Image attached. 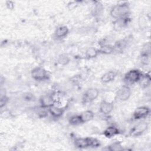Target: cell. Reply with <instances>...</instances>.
<instances>
[{"label": "cell", "mask_w": 151, "mask_h": 151, "mask_svg": "<svg viewBox=\"0 0 151 151\" xmlns=\"http://www.w3.org/2000/svg\"><path fill=\"white\" fill-rule=\"evenodd\" d=\"M110 15L115 19L129 17L130 14V5L127 2H123L114 5L110 10Z\"/></svg>", "instance_id": "obj_1"}, {"label": "cell", "mask_w": 151, "mask_h": 151, "mask_svg": "<svg viewBox=\"0 0 151 151\" xmlns=\"http://www.w3.org/2000/svg\"><path fill=\"white\" fill-rule=\"evenodd\" d=\"M74 144L76 147L79 149L97 147L100 146V142L98 139L91 137L76 138L74 141Z\"/></svg>", "instance_id": "obj_2"}, {"label": "cell", "mask_w": 151, "mask_h": 151, "mask_svg": "<svg viewBox=\"0 0 151 151\" xmlns=\"http://www.w3.org/2000/svg\"><path fill=\"white\" fill-rule=\"evenodd\" d=\"M143 73L137 69H132L128 71L124 77V81L127 84H134L139 82Z\"/></svg>", "instance_id": "obj_3"}, {"label": "cell", "mask_w": 151, "mask_h": 151, "mask_svg": "<svg viewBox=\"0 0 151 151\" xmlns=\"http://www.w3.org/2000/svg\"><path fill=\"white\" fill-rule=\"evenodd\" d=\"M32 78L36 81H44L49 78V74L47 71L41 67H36L31 71Z\"/></svg>", "instance_id": "obj_4"}, {"label": "cell", "mask_w": 151, "mask_h": 151, "mask_svg": "<svg viewBox=\"0 0 151 151\" xmlns=\"http://www.w3.org/2000/svg\"><path fill=\"white\" fill-rule=\"evenodd\" d=\"M148 129V124L146 122H140L133 126L129 132L132 137H138L145 133Z\"/></svg>", "instance_id": "obj_5"}, {"label": "cell", "mask_w": 151, "mask_h": 151, "mask_svg": "<svg viewBox=\"0 0 151 151\" xmlns=\"http://www.w3.org/2000/svg\"><path fill=\"white\" fill-rule=\"evenodd\" d=\"M132 94V90L127 85L121 86L116 92V96L119 100L124 101L129 99Z\"/></svg>", "instance_id": "obj_6"}, {"label": "cell", "mask_w": 151, "mask_h": 151, "mask_svg": "<svg viewBox=\"0 0 151 151\" xmlns=\"http://www.w3.org/2000/svg\"><path fill=\"white\" fill-rule=\"evenodd\" d=\"M150 109L147 106H140L134 111L133 117L137 120L146 118L150 114Z\"/></svg>", "instance_id": "obj_7"}, {"label": "cell", "mask_w": 151, "mask_h": 151, "mask_svg": "<svg viewBox=\"0 0 151 151\" xmlns=\"http://www.w3.org/2000/svg\"><path fill=\"white\" fill-rule=\"evenodd\" d=\"M39 101L40 106L47 109L55 104V102L54 96L51 94H46L41 96L39 99Z\"/></svg>", "instance_id": "obj_8"}, {"label": "cell", "mask_w": 151, "mask_h": 151, "mask_svg": "<svg viewBox=\"0 0 151 151\" xmlns=\"http://www.w3.org/2000/svg\"><path fill=\"white\" fill-rule=\"evenodd\" d=\"M131 18L130 17L115 19L113 22V27L114 31H120L124 29L130 22Z\"/></svg>", "instance_id": "obj_9"}, {"label": "cell", "mask_w": 151, "mask_h": 151, "mask_svg": "<svg viewBox=\"0 0 151 151\" xmlns=\"http://www.w3.org/2000/svg\"><path fill=\"white\" fill-rule=\"evenodd\" d=\"M99 96V90L95 87H90L86 90L84 97L86 101L91 102L95 100Z\"/></svg>", "instance_id": "obj_10"}, {"label": "cell", "mask_w": 151, "mask_h": 151, "mask_svg": "<svg viewBox=\"0 0 151 151\" xmlns=\"http://www.w3.org/2000/svg\"><path fill=\"white\" fill-rule=\"evenodd\" d=\"M113 109L114 105L113 103L104 100L100 102L99 106V110L100 113H101L102 114L104 115L109 114L113 110Z\"/></svg>", "instance_id": "obj_11"}, {"label": "cell", "mask_w": 151, "mask_h": 151, "mask_svg": "<svg viewBox=\"0 0 151 151\" xmlns=\"http://www.w3.org/2000/svg\"><path fill=\"white\" fill-rule=\"evenodd\" d=\"M48 113L54 118L61 117L65 111V109L64 107H59L55 106V104L50 107L47 109Z\"/></svg>", "instance_id": "obj_12"}, {"label": "cell", "mask_w": 151, "mask_h": 151, "mask_svg": "<svg viewBox=\"0 0 151 151\" xmlns=\"http://www.w3.org/2000/svg\"><path fill=\"white\" fill-rule=\"evenodd\" d=\"M69 32L68 28L65 25L58 26L54 32V35L56 38L61 39L66 37Z\"/></svg>", "instance_id": "obj_13"}, {"label": "cell", "mask_w": 151, "mask_h": 151, "mask_svg": "<svg viewBox=\"0 0 151 151\" xmlns=\"http://www.w3.org/2000/svg\"><path fill=\"white\" fill-rule=\"evenodd\" d=\"M119 133V130L114 126H109L103 131V135L107 138H111Z\"/></svg>", "instance_id": "obj_14"}, {"label": "cell", "mask_w": 151, "mask_h": 151, "mask_svg": "<svg viewBox=\"0 0 151 151\" xmlns=\"http://www.w3.org/2000/svg\"><path fill=\"white\" fill-rule=\"evenodd\" d=\"M117 76V73L114 71H109L105 73L101 77V81L103 83H109L113 81Z\"/></svg>", "instance_id": "obj_15"}, {"label": "cell", "mask_w": 151, "mask_h": 151, "mask_svg": "<svg viewBox=\"0 0 151 151\" xmlns=\"http://www.w3.org/2000/svg\"><path fill=\"white\" fill-rule=\"evenodd\" d=\"M79 116L80 117L82 123H84L93 120L94 117V113L91 110H87L81 113Z\"/></svg>", "instance_id": "obj_16"}, {"label": "cell", "mask_w": 151, "mask_h": 151, "mask_svg": "<svg viewBox=\"0 0 151 151\" xmlns=\"http://www.w3.org/2000/svg\"><path fill=\"white\" fill-rule=\"evenodd\" d=\"M142 88H147L149 87L151 83V78L149 74H143L139 82Z\"/></svg>", "instance_id": "obj_17"}, {"label": "cell", "mask_w": 151, "mask_h": 151, "mask_svg": "<svg viewBox=\"0 0 151 151\" xmlns=\"http://www.w3.org/2000/svg\"><path fill=\"white\" fill-rule=\"evenodd\" d=\"M99 50L94 47H89L85 52L86 57L88 59H92L96 58L99 55Z\"/></svg>", "instance_id": "obj_18"}, {"label": "cell", "mask_w": 151, "mask_h": 151, "mask_svg": "<svg viewBox=\"0 0 151 151\" xmlns=\"http://www.w3.org/2000/svg\"><path fill=\"white\" fill-rule=\"evenodd\" d=\"M57 61L59 64L61 65H66L70 63V57L67 54L63 53L58 55Z\"/></svg>", "instance_id": "obj_19"}, {"label": "cell", "mask_w": 151, "mask_h": 151, "mask_svg": "<svg viewBox=\"0 0 151 151\" xmlns=\"http://www.w3.org/2000/svg\"><path fill=\"white\" fill-rule=\"evenodd\" d=\"M99 53L104 54H110L114 51L113 45L109 44H104L101 45L100 49H98Z\"/></svg>", "instance_id": "obj_20"}, {"label": "cell", "mask_w": 151, "mask_h": 151, "mask_svg": "<svg viewBox=\"0 0 151 151\" xmlns=\"http://www.w3.org/2000/svg\"><path fill=\"white\" fill-rule=\"evenodd\" d=\"M127 42L125 39H122L117 41L113 45L114 51H122L126 48Z\"/></svg>", "instance_id": "obj_21"}, {"label": "cell", "mask_w": 151, "mask_h": 151, "mask_svg": "<svg viewBox=\"0 0 151 151\" xmlns=\"http://www.w3.org/2000/svg\"><path fill=\"white\" fill-rule=\"evenodd\" d=\"M103 9V5L101 3L99 2H97L95 4L94 6L92 9V14L94 16H98L101 14Z\"/></svg>", "instance_id": "obj_22"}, {"label": "cell", "mask_w": 151, "mask_h": 151, "mask_svg": "<svg viewBox=\"0 0 151 151\" xmlns=\"http://www.w3.org/2000/svg\"><path fill=\"white\" fill-rule=\"evenodd\" d=\"M68 122H69V123L72 126H77V125L83 124L79 114L73 115L71 116L69 119Z\"/></svg>", "instance_id": "obj_23"}, {"label": "cell", "mask_w": 151, "mask_h": 151, "mask_svg": "<svg viewBox=\"0 0 151 151\" xmlns=\"http://www.w3.org/2000/svg\"><path fill=\"white\" fill-rule=\"evenodd\" d=\"M107 149L109 150H111V151H118V150H123V148L121 142H116L111 143L109 146H108Z\"/></svg>", "instance_id": "obj_24"}, {"label": "cell", "mask_w": 151, "mask_h": 151, "mask_svg": "<svg viewBox=\"0 0 151 151\" xmlns=\"http://www.w3.org/2000/svg\"><path fill=\"white\" fill-rule=\"evenodd\" d=\"M9 101V98L5 94L1 95L0 97V108L2 109L4 107Z\"/></svg>", "instance_id": "obj_25"}, {"label": "cell", "mask_w": 151, "mask_h": 151, "mask_svg": "<svg viewBox=\"0 0 151 151\" xmlns=\"http://www.w3.org/2000/svg\"><path fill=\"white\" fill-rule=\"evenodd\" d=\"M34 96L33 94L30 93H27V94H24V99L28 101H32L34 100Z\"/></svg>", "instance_id": "obj_26"}, {"label": "cell", "mask_w": 151, "mask_h": 151, "mask_svg": "<svg viewBox=\"0 0 151 151\" xmlns=\"http://www.w3.org/2000/svg\"><path fill=\"white\" fill-rule=\"evenodd\" d=\"M7 6H9V9H12V8L11 7V6H12V7H14V2H12V1H7L6 3Z\"/></svg>", "instance_id": "obj_27"}]
</instances>
